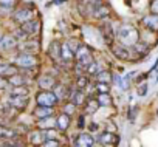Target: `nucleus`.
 <instances>
[{
  "label": "nucleus",
  "mask_w": 158,
  "mask_h": 147,
  "mask_svg": "<svg viewBox=\"0 0 158 147\" xmlns=\"http://www.w3.org/2000/svg\"><path fill=\"white\" fill-rule=\"evenodd\" d=\"M115 37H116L119 45H124L127 48H133L139 42V31L130 23H123L115 31Z\"/></svg>",
  "instance_id": "obj_1"
},
{
  "label": "nucleus",
  "mask_w": 158,
  "mask_h": 147,
  "mask_svg": "<svg viewBox=\"0 0 158 147\" xmlns=\"http://www.w3.org/2000/svg\"><path fill=\"white\" fill-rule=\"evenodd\" d=\"M37 14V10L33 8V6H22V8H17L14 13H13V20L19 25H23L27 22H31L34 20Z\"/></svg>",
  "instance_id": "obj_2"
},
{
  "label": "nucleus",
  "mask_w": 158,
  "mask_h": 147,
  "mask_svg": "<svg viewBox=\"0 0 158 147\" xmlns=\"http://www.w3.org/2000/svg\"><path fill=\"white\" fill-rule=\"evenodd\" d=\"M14 65L22 70H33L37 65V57L28 53H19L14 59Z\"/></svg>",
  "instance_id": "obj_3"
},
{
  "label": "nucleus",
  "mask_w": 158,
  "mask_h": 147,
  "mask_svg": "<svg viewBox=\"0 0 158 147\" xmlns=\"http://www.w3.org/2000/svg\"><path fill=\"white\" fill-rule=\"evenodd\" d=\"M36 104L37 107H47V108H54L57 104V98L53 92H39L36 95Z\"/></svg>",
  "instance_id": "obj_4"
},
{
  "label": "nucleus",
  "mask_w": 158,
  "mask_h": 147,
  "mask_svg": "<svg viewBox=\"0 0 158 147\" xmlns=\"http://www.w3.org/2000/svg\"><path fill=\"white\" fill-rule=\"evenodd\" d=\"M74 59H76L77 63H81V65H84V67H89L90 63L95 62L93 53H92V50H90L87 45H81V47H79V50L74 53Z\"/></svg>",
  "instance_id": "obj_5"
},
{
  "label": "nucleus",
  "mask_w": 158,
  "mask_h": 147,
  "mask_svg": "<svg viewBox=\"0 0 158 147\" xmlns=\"http://www.w3.org/2000/svg\"><path fill=\"white\" fill-rule=\"evenodd\" d=\"M99 33H101V36H102V40H104V43L107 45V47H113L115 43V40H116V37H115V31H113V28H112V23L110 22H104L101 27H99Z\"/></svg>",
  "instance_id": "obj_6"
},
{
  "label": "nucleus",
  "mask_w": 158,
  "mask_h": 147,
  "mask_svg": "<svg viewBox=\"0 0 158 147\" xmlns=\"http://www.w3.org/2000/svg\"><path fill=\"white\" fill-rule=\"evenodd\" d=\"M112 53H113V56L116 57V59H121V60H132L133 57V50L132 48H127V47H124V45H119V43H115L112 48Z\"/></svg>",
  "instance_id": "obj_7"
},
{
  "label": "nucleus",
  "mask_w": 158,
  "mask_h": 147,
  "mask_svg": "<svg viewBox=\"0 0 158 147\" xmlns=\"http://www.w3.org/2000/svg\"><path fill=\"white\" fill-rule=\"evenodd\" d=\"M19 42L13 34H0V51H11L16 50Z\"/></svg>",
  "instance_id": "obj_8"
},
{
  "label": "nucleus",
  "mask_w": 158,
  "mask_h": 147,
  "mask_svg": "<svg viewBox=\"0 0 158 147\" xmlns=\"http://www.w3.org/2000/svg\"><path fill=\"white\" fill-rule=\"evenodd\" d=\"M30 104V96H8L6 105L16 110H23Z\"/></svg>",
  "instance_id": "obj_9"
},
{
  "label": "nucleus",
  "mask_w": 158,
  "mask_h": 147,
  "mask_svg": "<svg viewBox=\"0 0 158 147\" xmlns=\"http://www.w3.org/2000/svg\"><path fill=\"white\" fill-rule=\"evenodd\" d=\"M37 85H39V88H40L42 92H51V90L57 85V82H56V79H54L51 75H42V76L37 79Z\"/></svg>",
  "instance_id": "obj_10"
},
{
  "label": "nucleus",
  "mask_w": 158,
  "mask_h": 147,
  "mask_svg": "<svg viewBox=\"0 0 158 147\" xmlns=\"http://www.w3.org/2000/svg\"><path fill=\"white\" fill-rule=\"evenodd\" d=\"M95 142L96 141L90 133H79L74 138V147H93Z\"/></svg>",
  "instance_id": "obj_11"
},
{
  "label": "nucleus",
  "mask_w": 158,
  "mask_h": 147,
  "mask_svg": "<svg viewBox=\"0 0 158 147\" xmlns=\"http://www.w3.org/2000/svg\"><path fill=\"white\" fill-rule=\"evenodd\" d=\"M19 28H20L28 37H30V36H34V34H37V33L40 31V20L34 19V20H31V22H27V23L20 25Z\"/></svg>",
  "instance_id": "obj_12"
},
{
  "label": "nucleus",
  "mask_w": 158,
  "mask_h": 147,
  "mask_svg": "<svg viewBox=\"0 0 158 147\" xmlns=\"http://www.w3.org/2000/svg\"><path fill=\"white\" fill-rule=\"evenodd\" d=\"M17 50L20 53H28V54H34L39 51V40H25L20 42L17 45Z\"/></svg>",
  "instance_id": "obj_13"
},
{
  "label": "nucleus",
  "mask_w": 158,
  "mask_h": 147,
  "mask_svg": "<svg viewBox=\"0 0 158 147\" xmlns=\"http://www.w3.org/2000/svg\"><path fill=\"white\" fill-rule=\"evenodd\" d=\"M17 73H19V68H17L14 63L0 62V76H2V78H6V79H10L11 76L17 75Z\"/></svg>",
  "instance_id": "obj_14"
},
{
  "label": "nucleus",
  "mask_w": 158,
  "mask_h": 147,
  "mask_svg": "<svg viewBox=\"0 0 158 147\" xmlns=\"http://www.w3.org/2000/svg\"><path fill=\"white\" fill-rule=\"evenodd\" d=\"M30 82V78H27L23 73H17V75L11 76L8 79V84L11 88H16V87H27V84Z\"/></svg>",
  "instance_id": "obj_15"
},
{
  "label": "nucleus",
  "mask_w": 158,
  "mask_h": 147,
  "mask_svg": "<svg viewBox=\"0 0 158 147\" xmlns=\"http://www.w3.org/2000/svg\"><path fill=\"white\" fill-rule=\"evenodd\" d=\"M70 102L74 104V107H84L85 105V92L84 90H76V92H70Z\"/></svg>",
  "instance_id": "obj_16"
},
{
  "label": "nucleus",
  "mask_w": 158,
  "mask_h": 147,
  "mask_svg": "<svg viewBox=\"0 0 158 147\" xmlns=\"http://www.w3.org/2000/svg\"><path fill=\"white\" fill-rule=\"evenodd\" d=\"M74 59V51L68 47L67 42H62L60 43V62L64 63H68Z\"/></svg>",
  "instance_id": "obj_17"
},
{
  "label": "nucleus",
  "mask_w": 158,
  "mask_h": 147,
  "mask_svg": "<svg viewBox=\"0 0 158 147\" xmlns=\"http://www.w3.org/2000/svg\"><path fill=\"white\" fill-rule=\"evenodd\" d=\"M109 14H110V6L101 3V5H98V6L93 10L92 17H93V19H107Z\"/></svg>",
  "instance_id": "obj_18"
},
{
  "label": "nucleus",
  "mask_w": 158,
  "mask_h": 147,
  "mask_svg": "<svg viewBox=\"0 0 158 147\" xmlns=\"http://www.w3.org/2000/svg\"><path fill=\"white\" fill-rule=\"evenodd\" d=\"M33 115L39 119V121H42V119H47V118H51L53 115H54V108H47V107H36L34 108V112H33Z\"/></svg>",
  "instance_id": "obj_19"
},
{
  "label": "nucleus",
  "mask_w": 158,
  "mask_h": 147,
  "mask_svg": "<svg viewBox=\"0 0 158 147\" xmlns=\"http://www.w3.org/2000/svg\"><path fill=\"white\" fill-rule=\"evenodd\" d=\"M98 142H101L102 145H112V144L118 142V136L113 135L112 132H106V133H101L98 136Z\"/></svg>",
  "instance_id": "obj_20"
},
{
  "label": "nucleus",
  "mask_w": 158,
  "mask_h": 147,
  "mask_svg": "<svg viewBox=\"0 0 158 147\" xmlns=\"http://www.w3.org/2000/svg\"><path fill=\"white\" fill-rule=\"evenodd\" d=\"M45 141H47V138H45V132L44 130H34V132H31L30 142L33 145H42Z\"/></svg>",
  "instance_id": "obj_21"
},
{
  "label": "nucleus",
  "mask_w": 158,
  "mask_h": 147,
  "mask_svg": "<svg viewBox=\"0 0 158 147\" xmlns=\"http://www.w3.org/2000/svg\"><path fill=\"white\" fill-rule=\"evenodd\" d=\"M68 127H70V116L65 115V113H60V115L56 118V129H57L59 132H65Z\"/></svg>",
  "instance_id": "obj_22"
},
{
  "label": "nucleus",
  "mask_w": 158,
  "mask_h": 147,
  "mask_svg": "<svg viewBox=\"0 0 158 147\" xmlns=\"http://www.w3.org/2000/svg\"><path fill=\"white\" fill-rule=\"evenodd\" d=\"M132 50H133V53H135L136 56H147V54L150 53L152 47H150L147 42H141V40H139Z\"/></svg>",
  "instance_id": "obj_23"
},
{
  "label": "nucleus",
  "mask_w": 158,
  "mask_h": 147,
  "mask_svg": "<svg viewBox=\"0 0 158 147\" xmlns=\"http://www.w3.org/2000/svg\"><path fill=\"white\" fill-rule=\"evenodd\" d=\"M95 99L99 104V107H112L113 105V99H112L110 93H98L95 96Z\"/></svg>",
  "instance_id": "obj_24"
},
{
  "label": "nucleus",
  "mask_w": 158,
  "mask_h": 147,
  "mask_svg": "<svg viewBox=\"0 0 158 147\" xmlns=\"http://www.w3.org/2000/svg\"><path fill=\"white\" fill-rule=\"evenodd\" d=\"M143 23H144V27H146L147 30H150V31H158V16L150 14V16H147V17L143 19Z\"/></svg>",
  "instance_id": "obj_25"
},
{
  "label": "nucleus",
  "mask_w": 158,
  "mask_h": 147,
  "mask_svg": "<svg viewBox=\"0 0 158 147\" xmlns=\"http://www.w3.org/2000/svg\"><path fill=\"white\" fill-rule=\"evenodd\" d=\"M112 79H113V75H112L109 70H102L99 75L95 76V82H96V84H109V85H110Z\"/></svg>",
  "instance_id": "obj_26"
},
{
  "label": "nucleus",
  "mask_w": 158,
  "mask_h": 147,
  "mask_svg": "<svg viewBox=\"0 0 158 147\" xmlns=\"http://www.w3.org/2000/svg\"><path fill=\"white\" fill-rule=\"evenodd\" d=\"M48 54H50V57H51L54 62L60 60V43H59V42H53V43L48 47Z\"/></svg>",
  "instance_id": "obj_27"
},
{
  "label": "nucleus",
  "mask_w": 158,
  "mask_h": 147,
  "mask_svg": "<svg viewBox=\"0 0 158 147\" xmlns=\"http://www.w3.org/2000/svg\"><path fill=\"white\" fill-rule=\"evenodd\" d=\"M53 93L56 95L57 101L65 99V98H68V96H70V90H68L65 85H62V84H57V85L54 87V92H53Z\"/></svg>",
  "instance_id": "obj_28"
},
{
  "label": "nucleus",
  "mask_w": 158,
  "mask_h": 147,
  "mask_svg": "<svg viewBox=\"0 0 158 147\" xmlns=\"http://www.w3.org/2000/svg\"><path fill=\"white\" fill-rule=\"evenodd\" d=\"M98 108H99V104L96 102L95 98H90L89 101H85V105H84V112H85V113L92 115V113H95Z\"/></svg>",
  "instance_id": "obj_29"
},
{
  "label": "nucleus",
  "mask_w": 158,
  "mask_h": 147,
  "mask_svg": "<svg viewBox=\"0 0 158 147\" xmlns=\"http://www.w3.org/2000/svg\"><path fill=\"white\" fill-rule=\"evenodd\" d=\"M17 136V133L14 132V130H11V129H5V127H2L0 125V139H8V142L13 139V138H16Z\"/></svg>",
  "instance_id": "obj_30"
},
{
  "label": "nucleus",
  "mask_w": 158,
  "mask_h": 147,
  "mask_svg": "<svg viewBox=\"0 0 158 147\" xmlns=\"http://www.w3.org/2000/svg\"><path fill=\"white\" fill-rule=\"evenodd\" d=\"M102 70H101V63L98 62V60H95L93 63H90L89 67H87V76H96V75H99Z\"/></svg>",
  "instance_id": "obj_31"
},
{
  "label": "nucleus",
  "mask_w": 158,
  "mask_h": 147,
  "mask_svg": "<svg viewBox=\"0 0 158 147\" xmlns=\"http://www.w3.org/2000/svg\"><path fill=\"white\" fill-rule=\"evenodd\" d=\"M76 90H85V87L89 85V76L87 75H81V76H77L76 78Z\"/></svg>",
  "instance_id": "obj_32"
},
{
  "label": "nucleus",
  "mask_w": 158,
  "mask_h": 147,
  "mask_svg": "<svg viewBox=\"0 0 158 147\" xmlns=\"http://www.w3.org/2000/svg\"><path fill=\"white\" fill-rule=\"evenodd\" d=\"M10 96H30V90L28 87H16V88H11Z\"/></svg>",
  "instance_id": "obj_33"
},
{
  "label": "nucleus",
  "mask_w": 158,
  "mask_h": 147,
  "mask_svg": "<svg viewBox=\"0 0 158 147\" xmlns=\"http://www.w3.org/2000/svg\"><path fill=\"white\" fill-rule=\"evenodd\" d=\"M16 5H17V0H0V8L13 10Z\"/></svg>",
  "instance_id": "obj_34"
},
{
  "label": "nucleus",
  "mask_w": 158,
  "mask_h": 147,
  "mask_svg": "<svg viewBox=\"0 0 158 147\" xmlns=\"http://www.w3.org/2000/svg\"><path fill=\"white\" fill-rule=\"evenodd\" d=\"M95 92L96 93H110V85L109 84H96L95 82Z\"/></svg>",
  "instance_id": "obj_35"
},
{
  "label": "nucleus",
  "mask_w": 158,
  "mask_h": 147,
  "mask_svg": "<svg viewBox=\"0 0 158 147\" xmlns=\"http://www.w3.org/2000/svg\"><path fill=\"white\" fill-rule=\"evenodd\" d=\"M147 90H149V87H147L146 82H141V84L136 87V93H138V96H146V95H147Z\"/></svg>",
  "instance_id": "obj_36"
},
{
  "label": "nucleus",
  "mask_w": 158,
  "mask_h": 147,
  "mask_svg": "<svg viewBox=\"0 0 158 147\" xmlns=\"http://www.w3.org/2000/svg\"><path fill=\"white\" fill-rule=\"evenodd\" d=\"M74 112H76V107H74V104H73V102H67V104L64 105V113H65V115L71 116Z\"/></svg>",
  "instance_id": "obj_37"
},
{
  "label": "nucleus",
  "mask_w": 158,
  "mask_h": 147,
  "mask_svg": "<svg viewBox=\"0 0 158 147\" xmlns=\"http://www.w3.org/2000/svg\"><path fill=\"white\" fill-rule=\"evenodd\" d=\"M13 36L16 37V40H17V42H19V40H23V42H25V40L28 39V36H27V34H25V33H23L20 28H17V30L14 31V34H13Z\"/></svg>",
  "instance_id": "obj_38"
},
{
  "label": "nucleus",
  "mask_w": 158,
  "mask_h": 147,
  "mask_svg": "<svg viewBox=\"0 0 158 147\" xmlns=\"http://www.w3.org/2000/svg\"><path fill=\"white\" fill-rule=\"evenodd\" d=\"M42 147H59V141H56V139H47L42 144Z\"/></svg>",
  "instance_id": "obj_39"
},
{
  "label": "nucleus",
  "mask_w": 158,
  "mask_h": 147,
  "mask_svg": "<svg viewBox=\"0 0 158 147\" xmlns=\"http://www.w3.org/2000/svg\"><path fill=\"white\" fill-rule=\"evenodd\" d=\"M150 14L158 16V0H152L150 2Z\"/></svg>",
  "instance_id": "obj_40"
},
{
  "label": "nucleus",
  "mask_w": 158,
  "mask_h": 147,
  "mask_svg": "<svg viewBox=\"0 0 158 147\" xmlns=\"http://www.w3.org/2000/svg\"><path fill=\"white\" fill-rule=\"evenodd\" d=\"M8 87H10V84H8V79L0 76V90H6Z\"/></svg>",
  "instance_id": "obj_41"
},
{
  "label": "nucleus",
  "mask_w": 158,
  "mask_h": 147,
  "mask_svg": "<svg viewBox=\"0 0 158 147\" xmlns=\"http://www.w3.org/2000/svg\"><path fill=\"white\" fill-rule=\"evenodd\" d=\"M79 118H81V119H79V129H82V125L85 124V119H84V115H81V116H79Z\"/></svg>",
  "instance_id": "obj_42"
},
{
  "label": "nucleus",
  "mask_w": 158,
  "mask_h": 147,
  "mask_svg": "<svg viewBox=\"0 0 158 147\" xmlns=\"http://www.w3.org/2000/svg\"><path fill=\"white\" fill-rule=\"evenodd\" d=\"M2 147H20V145H17V144H10V142H6V144H3Z\"/></svg>",
  "instance_id": "obj_43"
},
{
  "label": "nucleus",
  "mask_w": 158,
  "mask_h": 147,
  "mask_svg": "<svg viewBox=\"0 0 158 147\" xmlns=\"http://www.w3.org/2000/svg\"><path fill=\"white\" fill-rule=\"evenodd\" d=\"M64 2H65V0H53L51 3H53V5H56V3H64Z\"/></svg>",
  "instance_id": "obj_44"
},
{
  "label": "nucleus",
  "mask_w": 158,
  "mask_h": 147,
  "mask_svg": "<svg viewBox=\"0 0 158 147\" xmlns=\"http://www.w3.org/2000/svg\"><path fill=\"white\" fill-rule=\"evenodd\" d=\"M156 113H158V112H156Z\"/></svg>",
  "instance_id": "obj_45"
}]
</instances>
